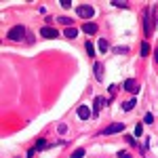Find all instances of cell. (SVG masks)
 <instances>
[{
    "label": "cell",
    "mask_w": 158,
    "mask_h": 158,
    "mask_svg": "<svg viewBox=\"0 0 158 158\" xmlns=\"http://www.w3.org/2000/svg\"><path fill=\"white\" fill-rule=\"evenodd\" d=\"M23 36H25V27H23V25H15V27L9 30V34H6V38L13 40V42H21Z\"/></svg>",
    "instance_id": "cell-1"
},
{
    "label": "cell",
    "mask_w": 158,
    "mask_h": 158,
    "mask_svg": "<svg viewBox=\"0 0 158 158\" xmlns=\"http://www.w3.org/2000/svg\"><path fill=\"white\" fill-rule=\"evenodd\" d=\"M152 15H154V6H150L143 15V30H146V36L150 38L152 36V23H154V19H152Z\"/></svg>",
    "instance_id": "cell-2"
},
{
    "label": "cell",
    "mask_w": 158,
    "mask_h": 158,
    "mask_svg": "<svg viewBox=\"0 0 158 158\" xmlns=\"http://www.w3.org/2000/svg\"><path fill=\"white\" fill-rule=\"evenodd\" d=\"M76 13H78V17H82V19H91V17L95 15V9H93L91 4H80V6H76Z\"/></svg>",
    "instance_id": "cell-3"
},
{
    "label": "cell",
    "mask_w": 158,
    "mask_h": 158,
    "mask_svg": "<svg viewBox=\"0 0 158 158\" xmlns=\"http://www.w3.org/2000/svg\"><path fill=\"white\" fill-rule=\"evenodd\" d=\"M122 86H124V91H131L133 95H137V93H139V85H137V80H133V78H127Z\"/></svg>",
    "instance_id": "cell-4"
},
{
    "label": "cell",
    "mask_w": 158,
    "mask_h": 158,
    "mask_svg": "<svg viewBox=\"0 0 158 158\" xmlns=\"http://www.w3.org/2000/svg\"><path fill=\"white\" fill-rule=\"evenodd\" d=\"M122 131H124V124L116 122V124H110V127H106V129H103V135H114V133H122Z\"/></svg>",
    "instance_id": "cell-5"
},
{
    "label": "cell",
    "mask_w": 158,
    "mask_h": 158,
    "mask_svg": "<svg viewBox=\"0 0 158 158\" xmlns=\"http://www.w3.org/2000/svg\"><path fill=\"white\" fill-rule=\"evenodd\" d=\"M40 36H44V38H57V36H59V32H57L55 27H49V25H44V27L40 30Z\"/></svg>",
    "instance_id": "cell-6"
},
{
    "label": "cell",
    "mask_w": 158,
    "mask_h": 158,
    "mask_svg": "<svg viewBox=\"0 0 158 158\" xmlns=\"http://www.w3.org/2000/svg\"><path fill=\"white\" fill-rule=\"evenodd\" d=\"M89 116H91V108H89V106H80V108H78V118H80V120H86Z\"/></svg>",
    "instance_id": "cell-7"
},
{
    "label": "cell",
    "mask_w": 158,
    "mask_h": 158,
    "mask_svg": "<svg viewBox=\"0 0 158 158\" xmlns=\"http://www.w3.org/2000/svg\"><path fill=\"white\" fill-rule=\"evenodd\" d=\"M106 101H108L106 97H97V99H95V106H93V114H95V116L101 112V108H103V103H106Z\"/></svg>",
    "instance_id": "cell-8"
},
{
    "label": "cell",
    "mask_w": 158,
    "mask_h": 158,
    "mask_svg": "<svg viewBox=\"0 0 158 158\" xmlns=\"http://www.w3.org/2000/svg\"><path fill=\"white\" fill-rule=\"evenodd\" d=\"M95 80H97V82L103 80V65H101V63H95Z\"/></svg>",
    "instance_id": "cell-9"
},
{
    "label": "cell",
    "mask_w": 158,
    "mask_h": 158,
    "mask_svg": "<svg viewBox=\"0 0 158 158\" xmlns=\"http://www.w3.org/2000/svg\"><path fill=\"white\" fill-rule=\"evenodd\" d=\"M82 32H86V34H95V32H97V25L95 23H85L82 25Z\"/></svg>",
    "instance_id": "cell-10"
},
{
    "label": "cell",
    "mask_w": 158,
    "mask_h": 158,
    "mask_svg": "<svg viewBox=\"0 0 158 158\" xmlns=\"http://www.w3.org/2000/svg\"><path fill=\"white\" fill-rule=\"evenodd\" d=\"M135 103H137L135 99H129V101H124V103H122V110H124V112H131V110L135 108Z\"/></svg>",
    "instance_id": "cell-11"
},
{
    "label": "cell",
    "mask_w": 158,
    "mask_h": 158,
    "mask_svg": "<svg viewBox=\"0 0 158 158\" xmlns=\"http://www.w3.org/2000/svg\"><path fill=\"white\" fill-rule=\"evenodd\" d=\"M63 34H65V38H76L78 36V30H76V27H65Z\"/></svg>",
    "instance_id": "cell-12"
},
{
    "label": "cell",
    "mask_w": 158,
    "mask_h": 158,
    "mask_svg": "<svg viewBox=\"0 0 158 158\" xmlns=\"http://www.w3.org/2000/svg\"><path fill=\"white\" fill-rule=\"evenodd\" d=\"M108 49H110V42L106 38H101V40H99V51H101V53H108Z\"/></svg>",
    "instance_id": "cell-13"
},
{
    "label": "cell",
    "mask_w": 158,
    "mask_h": 158,
    "mask_svg": "<svg viewBox=\"0 0 158 158\" xmlns=\"http://www.w3.org/2000/svg\"><path fill=\"white\" fill-rule=\"evenodd\" d=\"M57 23H63V25H68V27H72L70 23H74L70 17H57Z\"/></svg>",
    "instance_id": "cell-14"
},
{
    "label": "cell",
    "mask_w": 158,
    "mask_h": 158,
    "mask_svg": "<svg viewBox=\"0 0 158 158\" xmlns=\"http://www.w3.org/2000/svg\"><path fill=\"white\" fill-rule=\"evenodd\" d=\"M72 158H85V148H78V150H74Z\"/></svg>",
    "instance_id": "cell-15"
},
{
    "label": "cell",
    "mask_w": 158,
    "mask_h": 158,
    "mask_svg": "<svg viewBox=\"0 0 158 158\" xmlns=\"http://www.w3.org/2000/svg\"><path fill=\"white\" fill-rule=\"evenodd\" d=\"M112 6H116V9H127L129 4H127V2H120V0H112Z\"/></svg>",
    "instance_id": "cell-16"
},
{
    "label": "cell",
    "mask_w": 158,
    "mask_h": 158,
    "mask_svg": "<svg viewBox=\"0 0 158 158\" xmlns=\"http://www.w3.org/2000/svg\"><path fill=\"white\" fill-rule=\"evenodd\" d=\"M114 53L116 55H124V53H129V49L127 47H114Z\"/></svg>",
    "instance_id": "cell-17"
},
{
    "label": "cell",
    "mask_w": 158,
    "mask_h": 158,
    "mask_svg": "<svg viewBox=\"0 0 158 158\" xmlns=\"http://www.w3.org/2000/svg\"><path fill=\"white\" fill-rule=\"evenodd\" d=\"M86 53H89V55H91V57H93V55H95V47H93V44H91V42H86Z\"/></svg>",
    "instance_id": "cell-18"
},
{
    "label": "cell",
    "mask_w": 158,
    "mask_h": 158,
    "mask_svg": "<svg viewBox=\"0 0 158 158\" xmlns=\"http://www.w3.org/2000/svg\"><path fill=\"white\" fill-rule=\"evenodd\" d=\"M124 141L129 143V146H135L137 141H135V137H131V135H124Z\"/></svg>",
    "instance_id": "cell-19"
},
{
    "label": "cell",
    "mask_w": 158,
    "mask_h": 158,
    "mask_svg": "<svg viewBox=\"0 0 158 158\" xmlns=\"http://www.w3.org/2000/svg\"><path fill=\"white\" fill-rule=\"evenodd\" d=\"M44 148H47L44 139H38V141H36V150H44Z\"/></svg>",
    "instance_id": "cell-20"
},
{
    "label": "cell",
    "mask_w": 158,
    "mask_h": 158,
    "mask_svg": "<svg viewBox=\"0 0 158 158\" xmlns=\"http://www.w3.org/2000/svg\"><path fill=\"white\" fill-rule=\"evenodd\" d=\"M148 53H150V44L143 42V44H141V55H148Z\"/></svg>",
    "instance_id": "cell-21"
},
{
    "label": "cell",
    "mask_w": 158,
    "mask_h": 158,
    "mask_svg": "<svg viewBox=\"0 0 158 158\" xmlns=\"http://www.w3.org/2000/svg\"><path fill=\"white\" fill-rule=\"evenodd\" d=\"M143 120H146V124H152V122H154V116H152V114H146Z\"/></svg>",
    "instance_id": "cell-22"
},
{
    "label": "cell",
    "mask_w": 158,
    "mask_h": 158,
    "mask_svg": "<svg viewBox=\"0 0 158 158\" xmlns=\"http://www.w3.org/2000/svg\"><path fill=\"white\" fill-rule=\"evenodd\" d=\"M143 133V127H141V124H137V127H135V135H137V137H139V135Z\"/></svg>",
    "instance_id": "cell-23"
},
{
    "label": "cell",
    "mask_w": 158,
    "mask_h": 158,
    "mask_svg": "<svg viewBox=\"0 0 158 158\" xmlns=\"http://www.w3.org/2000/svg\"><path fill=\"white\" fill-rule=\"evenodd\" d=\"M118 158H133L129 152H118Z\"/></svg>",
    "instance_id": "cell-24"
},
{
    "label": "cell",
    "mask_w": 158,
    "mask_h": 158,
    "mask_svg": "<svg viewBox=\"0 0 158 158\" xmlns=\"http://www.w3.org/2000/svg\"><path fill=\"white\" fill-rule=\"evenodd\" d=\"M61 6H63V9H70V6H72V2H68V0H63V2H61Z\"/></svg>",
    "instance_id": "cell-25"
},
{
    "label": "cell",
    "mask_w": 158,
    "mask_h": 158,
    "mask_svg": "<svg viewBox=\"0 0 158 158\" xmlns=\"http://www.w3.org/2000/svg\"><path fill=\"white\" fill-rule=\"evenodd\" d=\"M68 131V124H59V133H65Z\"/></svg>",
    "instance_id": "cell-26"
},
{
    "label": "cell",
    "mask_w": 158,
    "mask_h": 158,
    "mask_svg": "<svg viewBox=\"0 0 158 158\" xmlns=\"http://www.w3.org/2000/svg\"><path fill=\"white\" fill-rule=\"evenodd\" d=\"M156 23H158V17H156Z\"/></svg>",
    "instance_id": "cell-27"
}]
</instances>
